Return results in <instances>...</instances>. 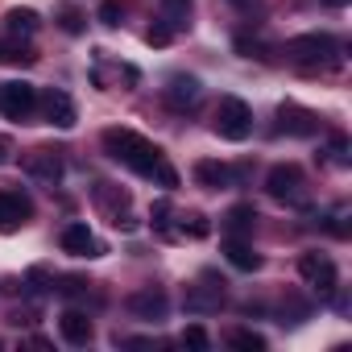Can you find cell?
<instances>
[{
  "instance_id": "6da1fadb",
  "label": "cell",
  "mask_w": 352,
  "mask_h": 352,
  "mask_svg": "<svg viewBox=\"0 0 352 352\" xmlns=\"http://www.w3.org/2000/svg\"><path fill=\"white\" fill-rule=\"evenodd\" d=\"M104 149H108L112 162L129 166L133 174H141V179H153V183H162V187H179V174H174V166L166 162V153H162L149 137L112 124V129H104Z\"/></svg>"
},
{
  "instance_id": "7a4b0ae2",
  "label": "cell",
  "mask_w": 352,
  "mask_h": 352,
  "mask_svg": "<svg viewBox=\"0 0 352 352\" xmlns=\"http://www.w3.org/2000/svg\"><path fill=\"white\" fill-rule=\"evenodd\" d=\"M286 58H290V67H298L307 75H323V71H336L344 54L331 34H298L286 42Z\"/></svg>"
},
{
  "instance_id": "3957f363",
  "label": "cell",
  "mask_w": 352,
  "mask_h": 352,
  "mask_svg": "<svg viewBox=\"0 0 352 352\" xmlns=\"http://www.w3.org/2000/svg\"><path fill=\"white\" fill-rule=\"evenodd\" d=\"M91 204H96V212H100L112 228H120V232H137V228H141L137 216H133L129 191H120L116 183H96V187H91Z\"/></svg>"
},
{
  "instance_id": "277c9868",
  "label": "cell",
  "mask_w": 352,
  "mask_h": 352,
  "mask_svg": "<svg viewBox=\"0 0 352 352\" xmlns=\"http://www.w3.org/2000/svg\"><path fill=\"white\" fill-rule=\"evenodd\" d=\"M265 191H270L278 204H286V208H307V204H311L307 174H302L294 162H282V166H274V170L265 174Z\"/></svg>"
},
{
  "instance_id": "5b68a950",
  "label": "cell",
  "mask_w": 352,
  "mask_h": 352,
  "mask_svg": "<svg viewBox=\"0 0 352 352\" xmlns=\"http://www.w3.org/2000/svg\"><path fill=\"white\" fill-rule=\"evenodd\" d=\"M91 83L104 87V91H133L141 83V71L129 67V63L108 58V50H96V58H91Z\"/></svg>"
},
{
  "instance_id": "8992f818",
  "label": "cell",
  "mask_w": 352,
  "mask_h": 352,
  "mask_svg": "<svg viewBox=\"0 0 352 352\" xmlns=\"http://www.w3.org/2000/svg\"><path fill=\"white\" fill-rule=\"evenodd\" d=\"M212 129H216L224 141H245V137L253 133V112H249V104L236 100V96H220Z\"/></svg>"
},
{
  "instance_id": "52a82bcc",
  "label": "cell",
  "mask_w": 352,
  "mask_h": 352,
  "mask_svg": "<svg viewBox=\"0 0 352 352\" xmlns=\"http://www.w3.org/2000/svg\"><path fill=\"white\" fill-rule=\"evenodd\" d=\"M183 307H187L191 315H216V311L224 307V278H220L216 270H204V274L187 286Z\"/></svg>"
},
{
  "instance_id": "ba28073f",
  "label": "cell",
  "mask_w": 352,
  "mask_h": 352,
  "mask_svg": "<svg viewBox=\"0 0 352 352\" xmlns=\"http://www.w3.org/2000/svg\"><path fill=\"white\" fill-rule=\"evenodd\" d=\"M298 278L319 294V298H331L336 286H340V274H336V261L327 253H302L298 257Z\"/></svg>"
},
{
  "instance_id": "9c48e42d",
  "label": "cell",
  "mask_w": 352,
  "mask_h": 352,
  "mask_svg": "<svg viewBox=\"0 0 352 352\" xmlns=\"http://www.w3.org/2000/svg\"><path fill=\"white\" fill-rule=\"evenodd\" d=\"M25 174L34 183H42V187H58L63 183V149H50V145H38V149H30L25 153Z\"/></svg>"
},
{
  "instance_id": "30bf717a",
  "label": "cell",
  "mask_w": 352,
  "mask_h": 352,
  "mask_svg": "<svg viewBox=\"0 0 352 352\" xmlns=\"http://www.w3.org/2000/svg\"><path fill=\"white\" fill-rule=\"evenodd\" d=\"M38 112V87L34 83H0V116L30 120Z\"/></svg>"
},
{
  "instance_id": "8fae6325",
  "label": "cell",
  "mask_w": 352,
  "mask_h": 352,
  "mask_svg": "<svg viewBox=\"0 0 352 352\" xmlns=\"http://www.w3.org/2000/svg\"><path fill=\"white\" fill-rule=\"evenodd\" d=\"M124 307H129V315H137V319H145V323H162L166 311H170V298H166V290H157V286H141V290H133V294L124 298Z\"/></svg>"
},
{
  "instance_id": "7c38bea8",
  "label": "cell",
  "mask_w": 352,
  "mask_h": 352,
  "mask_svg": "<svg viewBox=\"0 0 352 352\" xmlns=\"http://www.w3.org/2000/svg\"><path fill=\"white\" fill-rule=\"evenodd\" d=\"M162 100H166V108H174V112H191V108L204 100V87H199L195 75H174V79L162 87Z\"/></svg>"
},
{
  "instance_id": "4fadbf2b",
  "label": "cell",
  "mask_w": 352,
  "mask_h": 352,
  "mask_svg": "<svg viewBox=\"0 0 352 352\" xmlns=\"http://www.w3.org/2000/svg\"><path fill=\"white\" fill-rule=\"evenodd\" d=\"M38 108H42L46 124H54V129H75V120H79L75 100L67 91H58V87H50L46 96H38Z\"/></svg>"
},
{
  "instance_id": "5bb4252c",
  "label": "cell",
  "mask_w": 352,
  "mask_h": 352,
  "mask_svg": "<svg viewBox=\"0 0 352 352\" xmlns=\"http://www.w3.org/2000/svg\"><path fill=\"white\" fill-rule=\"evenodd\" d=\"M34 216V204L25 191H0V232H17Z\"/></svg>"
},
{
  "instance_id": "9a60e30c",
  "label": "cell",
  "mask_w": 352,
  "mask_h": 352,
  "mask_svg": "<svg viewBox=\"0 0 352 352\" xmlns=\"http://www.w3.org/2000/svg\"><path fill=\"white\" fill-rule=\"evenodd\" d=\"M278 129L290 133V137H311V133H319V116H315L311 108L286 100V104L278 108Z\"/></svg>"
},
{
  "instance_id": "2e32d148",
  "label": "cell",
  "mask_w": 352,
  "mask_h": 352,
  "mask_svg": "<svg viewBox=\"0 0 352 352\" xmlns=\"http://www.w3.org/2000/svg\"><path fill=\"white\" fill-rule=\"evenodd\" d=\"M58 245H63V253H71V257H100V253H104L100 236H96L87 224H67L63 236H58Z\"/></svg>"
},
{
  "instance_id": "e0dca14e",
  "label": "cell",
  "mask_w": 352,
  "mask_h": 352,
  "mask_svg": "<svg viewBox=\"0 0 352 352\" xmlns=\"http://www.w3.org/2000/svg\"><path fill=\"white\" fill-rule=\"evenodd\" d=\"M58 331H63V340H67V344H75V348L91 344V336H96V327H91V319H87L83 311H63Z\"/></svg>"
},
{
  "instance_id": "ac0fdd59",
  "label": "cell",
  "mask_w": 352,
  "mask_h": 352,
  "mask_svg": "<svg viewBox=\"0 0 352 352\" xmlns=\"http://www.w3.org/2000/svg\"><path fill=\"white\" fill-rule=\"evenodd\" d=\"M195 183H199V187H208V191H224V187L232 183V170H228L224 162L204 157V162H195Z\"/></svg>"
},
{
  "instance_id": "d6986e66",
  "label": "cell",
  "mask_w": 352,
  "mask_h": 352,
  "mask_svg": "<svg viewBox=\"0 0 352 352\" xmlns=\"http://www.w3.org/2000/svg\"><path fill=\"white\" fill-rule=\"evenodd\" d=\"M224 257H228V265H236V270H245V274H253V270L261 265V257L245 245V236H228V241H224Z\"/></svg>"
},
{
  "instance_id": "ffe728a7",
  "label": "cell",
  "mask_w": 352,
  "mask_h": 352,
  "mask_svg": "<svg viewBox=\"0 0 352 352\" xmlns=\"http://www.w3.org/2000/svg\"><path fill=\"white\" fill-rule=\"evenodd\" d=\"M38 25H42V21H38L34 9H9V13H5V30H9L13 38H34Z\"/></svg>"
},
{
  "instance_id": "44dd1931",
  "label": "cell",
  "mask_w": 352,
  "mask_h": 352,
  "mask_svg": "<svg viewBox=\"0 0 352 352\" xmlns=\"http://www.w3.org/2000/svg\"><path fill=\"white\" fill-rule=\"evenodd\" d=\"M253 224H257V212H253L249 204H236V208L228 212V220H224L228 236H245V232H253Z\"/></svg>"
},
{
  "instance_id": "7402d4cb",
  "label": "cell",
  "mask_w": 352,
  "mask_h": 352,
  "mask_svg": "<svg viewBox=\"0 0 352 352\" xmlns=\"http://www.w3.org/2000/svg\"><path fill=\"white\" fill-rule=\"evenodd\" d=\"M174 208H170V199H157L153 204V212H149V220H153V228L162 232V236H170V241H179V228H174Z\"/></svg>"
},
{
  "instance_id": "603a6c76",
  "label": "cell",
  "mask_w": 352,
  "mask_h": 352,
  "mask_svg": "<svg viewBox=\"0 0 352 352\" xmlns=\"http://www.w3.org/2000/svg\"><path fill=\"white\" fill-rule=\"evenodd\" d=\"M162 17L170 30H183L191 21V0H162Z\"/></svg>"
},
{
  "instance_id": "cb8c5ba5",
  "label": "cell",
  "mask_w": 352,
  "mask_h": 352,
  "mask_svg": "<svg viewBox=\"0 0 352 352\" xmlns=\"http://www.w3.org/2000/svg\"><path fill=\"white\" fill-rule=\"evenodd\" d=\"M54 17H58V25H63L67 34H83V30H87V17H83L75 5H54Z\"/></svg>"
},
{
  "instance_id": "d4e9b609",
  "label": "cell",
  "mask_w": 352,
  "mask_h": 352,
  "mask_svg": "<svg viewBox=\"0 0 352 352\" xmlns=\"http://www.w3.org/2000/svg\"><path fill=\"white\" fill-rule=\"evenodd\" d=\"M208 232H212V224H208V216H204V212H187V216H183L179 236H195V241H204Z\"/></svg>"
},
{
  "instance_id": "484cf974",
  "label": "cell",
  "mask_w": 352,
  "mask_h": 352,
  "mask_svg": "<svg viewBox=\"0 0 352 352\" xmlns=\"http://www.w3.org/2000/svg\"><path fill=\"white\" fill-rule=\"evenodd\" d=\"M327 162H331V166H348V137H344V133H336V137L327 141Z\"/></svg>"
},
{
  "instance_id": "4316f807",
  "label": "cell",
  "mask_w": 352,
  "mask_h": 352,
  "mask_svg": "<svg viewBox=\"0 0 352 352\" xmlns=\"http://www.w3.org/2000/svg\"><path fill=\"white\" fill-rule=\"evenodd\" d=\"M232 348H241V352H261L265 340H261L257 331H232Z\"/></svg>"
},
{
  "instance_id": "83f0119b",
  "label": "cell",
  "mask_w": 352,
  "mask_h": 352,
  "mask_svg": "<svg viewBox=\"0 0 352 352\" xmlns=\"http://www.w3.org/2000/svg\"><path fill=\"white\" fill-rule=\"evenodd\" d=\"M120 17H124V5H120V0H104V5H100V21H104L108 30H116Z\"/></svg>"
},
{
  "instance_id": "f1b7e54d",
  "label": "cell",
  "mask_w": 352,
  "mask_h": 352,
  "mask_svg": "<svg viewBox=\"0 0 352 352\" xmlns=\"http://www.w3.org/2000/svg\"><path fill=\"white\" fill-rule=\"evenodd\" d=\"M183 344H187V348H195V352H204V348H208V331H204L199 323H191V327L183 331Z\"/></svg>"
},
{
  "instance_id": "f546056e",
  "label": "cell",
  "mask_w": 352,
  "mask_h": 352,
  "mask_svg": "<svg viewBox=\"0 0 352 352\" xmlns=\"http://www.w3.org/2000/svg\"><path fill=\"white\" fill-rule=\"evenodd\" d=\"M170 38H174V30L162 21V25H149V34H145V42L149 46H170Z\"/></svg>"
},
{
  "instance_id": "4dcf8cb0",
  "label": "cell",
  "mask_w": 352,
  "mask_h": 352,
  "mask_svg": "<svg viewBox=\"0 0 352 352\" xmlns=\"http://www.w3.org/2000/svg\"><path fill=\"white\" fill-rule=\"evenodd\" d=\"M87 286H91L87 278H63V286H58V290H63L67 298H75V294H87Z\"/></svg>"
},
{
  "instance_id": "1f68e13d",
  "label": "cell",
  "mask_w": 352,
  "mask_h": 352,
  "mask_svg": "<svg viewBox=\"0 0 352 352\" xmlns=\"http://www.w3.org/2000/svg\"><path fill=\"white\" fill-rule=\"evenodd\" d=\"M25 282H30V290H34V294H42V290H46V282H50V274L38 265V270H30V278H25Z\"/></svg>"
},
{
  "instance_id": "d6a6232c",
  "label": "cell",
  "mask_w": 352,
  "mask_h": 352,
  "mask_svg": "<svg viewBox=\"0 0 352 352\" xmlns=\"http://www.w3.org/2000/svg\"><path fill=\"white\" fill-rule=\"evenodd\" d=\"M5 162H13V141L0 137V166H5Z\"/></svg>"
},
{
  "instance_id": "836d02e7",
  "label": "cell",
  "mask_w": 352,
  "mask_h": 352,
  "mask_svg": "<svg viewBox=\"0 0 352 352\" xmlns=\"http://www.w3.org/2000/svg\"><path fill=\"white\" fill-rule=\"evenodd\" d=\"M9 323H17V327H21V323H34V311H13Z\"/></svg>"
},
{
  "instance_id": "e575fe53",
  "label": "cell",
  "mask_w": 352,
  "mask_h": 352,
  "mask_svg": "<svg viewBox=\"0 0 352 352\" xmlns=\"http://www.w3.org/2000/svg\"><path fill=\"white\" fill-rule=\"evenodd\" d=\"M323 5H327V9H344V5H348V0H323Z\"/></svg>"
},
{
  "instance_id": "d590c367",
  "label": "cell",
  "mask_w": 352,
  "mask_h": 352,
  "mask_svg": "<svg viewBox=\"0 0 352 352\" xmlns=\"http://www.w3.org/2000/svg\"><path fill=\"white\" fill-rule=\"evenodd\" d=\"M232 5H241V9H245V5H253V0H232Z\"/></svg>"
}]
</instances>
